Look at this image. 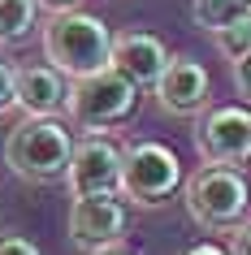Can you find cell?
Wrapping results in <instances>:
<instances>
[{
    "mask_svg": "<svg viewBox=\"0 0 251 255\" xmlns=\"http://www.w3.org/2000/svg\"><path fill=\"white\" fill-rule=\"evenodd\" d=\"M134 100H139V87H134L126 74H117V69L108 65V69L91 74V78H78L69 87L65 113H69V121H74L78 130L100 134V130H113V126H121V121L130 117Z\"/></svg>",
    "mask_w": 251,
    "mask_h": 255,
    "instance_id": "4",
    "label": "cell"
},
{
    "mask_svg": "<svg viewBox=\"0 0 251 255\" xmlns=\"http://www.w3.org/2000/svg\"><path fill=\"white\" fill-rule=\"evenodd\" d=\"M121 164H126V147H117L113 138L87 134L74 143V160H69L65 186L74 199H91V195H121Z\"/></svg>",
    "mask_w": 251,
    "mask_h": 255,
    "instance_id": "7",
    "label": "cell"
},
{
    "mask_svg": "<svg viewBox=\"0 0 251 255\" xmlns=\"http://www.w3.org/2000/svg\"><path fill=\"white\" fill-rule=\"evenodd\" d=\"M195 147L208 164H225V169L251 164V113L243 104L204 108L195 121Z\"/></svg>",
    "mask_w": 251,
    "mask_h": 255,
    "instance_id": "6",
    "label": "cell"
},
{
    "mask_svg": "<svg viewBox=\"0 0 251 255\" xmlns=\"http://www.w3.org/2000/svg\"><path fill=\"white\" fill-rule=\"evenodd\" d=\"M182 182V164L165 143L139 138L126 147V164H121V195L134 199L139 208H156L178 190Z\"/></svg>",
    "mask_w": 251,
    "mask_h": 255,
    "instance_id": "5",
    "label": "cell"
},
{
    "mask_svg": "<svg viewBox=\"0 0 251 255\" xmlns=\"http://www.w3.org/2000/svg\"><path fill=\"white\" fill-rule=\"evenodd\" d=\"M243 4H247V9H251V0H243Z\"/></svg>",
    "mask_w": 251,
    "mask_h": 255,
    "instance_id": "22",
    "label": "cell"
},
{
    "mask_svg": "<svg viewBox=\"0 0 251 255\" xmlns=\"http://www.w3.org/2000/svg\"><path fill=\"white\" fill-rule=\"evenodd\" d=\"M186 212L199 229H212V234H225V229H238L243 216H247V177L238 169H225V164H204L199 173L186 177L182 186Z\"/></svg>",
    "mask_w": 251,
    "mask_h": 255,
    "instance_id": "3",
    "label": "cell"
},
{
    "mask_svg": "<svg viewBox=\"0 0 251 255\" xmlns=\"http://www.w3.org/2000/svg\"><path fill=\"white\" fill-rule=\"evenodd\" d=\"M212 43H217V52H221L225 61H243V56L251 52V9L243 17H234L230 26H221L212 35Z\"/></svg>",
    "mask_w": 251,
    "mask_h": 255,
    "instance_id": "14",
    "label": "cell"
},
{
    "mask_svg": "<svg viewBox=\"0 0 251 255\" xmlns=\"http://www.w3.org/2000/svg\"><path fill=\"white\" fill-rule=\"evenodd\" d=\"M247 13V4L243 0H191V17H195V26H204L208 35H217L221 26H230L234 17Z\"/></svg>",
    "mask_w": 251,
    "mask_h": 255,
    "instance_id": "13",
    "label": "cell"
},
{
    "mask_svg": "<svg viewBox=\"0 0 251 255\" xmlns=\"http://www.w3.org/2000/svg\"><path fill=\"white\" fill-rule=\"evenodd\" d=\"M95 255H126V251H95Z\"/></svg>",
    "mask_w": 251,
    "mask_h": 255,
    "instance_id": "21",
    "label": "cell"
},
{
    "mask_svg": "<svg viewBox=\"0 0 251 255\" xmlns=\"http://www.w3.org/2000/svg\"><path fill=\"white\" fill-rule=\"evenodd\" d=\"M0 255H39V247L30 238H22V234H4L0 238Z\"/></svg>",
    "mask_w": 251,
    "mask_h": 255,
    "instance_id": "16",
    "label": "cell"
},
{
    "mask_svg": "<svg viewBox=\"0 0 251 255\" xmlns=\"http://www.w3.org/2000/svg\"><path fill=\"white\" fill-rule=\"evenodd\" d=\"M69 104V82L52 65H26L17 69V108L26 117H56Z\"/></svg>",
    "mask_w": 251,
    "mask_h": 255,
    "instance_id": "11",
    "label": "cell"
},
{
    "mask_svg": "<svg viewBox=\"0 0 251 255\" xmlns=\"http://www.w3.org/2000/svg\"><path fill=\"white\" fill-rule=\"evenodd\" d=\"M165 65H169V52H165V43L156 35H147V30L113 35V69L126 74L134 87H156Z\"/></svg>",
    "mask_w": 251,
    "mask_h": 255,
    "instance_id": "10",
    "label": "cell"
},
{
    "mask_svg": "<svg viewBox=\"0 0 251 255\" xmlns=\"http://www.w3.org/2000/svg\"><path fill=\"white\" fill-rule=\"evenodd\" d=\"M39 0H0V48H17L35 35Z\"/></svg>",
    "mask_w": 251,
    "mask_h": 255,
    "instance_id": "12",
    "label": "cell"
},
{
    "mask_svg": "<svg viewBox=\"0 0 251 255\" xmlns=\"http://www.w3.org/2000/svg\"><path fill=\"white\" fill-rule=\"evenodd\" d=\"M126 234V208L117 195H91V199H74L69 208V238L82 251H108L113 242Z\"/></svg>",
    "mask_w": 251,
    "mask_h": 255,
    "instance_id": "8",
    "label": "cell"
},
{
    "mask_svg": "<svg viewBox=\"0 0 251 255\" xmlns=\"http://www.w3.org/2000/svg\"><path fill=\"white\" fill-rule=\"evenodd\" d=\"M69 160H74V138L56 117H26L4 138V164L22 182H39V186L65 182Z\"/></svg>",
    "mask_w": 251,
    "mask_h": 255,
    "instance_id": "2",
    "label": "cell"
},
{
    "mask_svg": "<svg viewBox=\"0 0 251 255\" xmlns=\"http://www.w3.org/2000/svg\"><path fill=\"white\" fill-rule=\"evenodd\" d=\"M234 87L243 100H251V52L243 56V61H234Z\"/></svg>",
    "mask_w": 251,
    "mask_h": 255,
    "instance_id": "17",
    "label": "cell"
},
{
    "mask_svg": "<svg viewBox=\"0 0 251 255\" xmlns=\"http://www.w3.org/2000/svg\"><path fill=\"white\" fill-rule=\"evenodd\" d=\"M43 56L48 65L61 69L65 78H91L113 65V30L95 13L82 9H61L43 26Z\"/></svg>",
    "mask_w": 251,
    "mask_h": 255,
    "instance_id": "1",
    "label": "cell"
},
{
    "mask_svg": "<svg viewBox=\"0 0 251 255\" xmlns=\"http://www.w3.org/2000/svg\"><path fill=\"white\" fill-rule=\"evenodd\" d=\"M43 9H52V13H61V9H74V4H78V0H39Z\"/></svg>",
    "mask_w": 251,
    "mask_h": 255,
    "instance_id": "20",
    "label": "cell"
},
{
    "mask_svg": "<svg viewBox=\"0 0 251 255\" xmlns=\"http://www.w3.org/2000/svg\"><path fill=\"white\" fill-rule=\"evenodd\" d=\"M208 69L199 65L195 56H169V65L156 82V100L169 117H199L208 108Z\"/></svg>",
    "mask_w": 251,
    "mask_h": 255,
    "instance_id": "9",
    "label": "cell"
},
{
    "mask_svg": "<svg viewBox=\"0 0 251 255\" xmlns=\"http://www.w3.org/2000/svg\"><path fill=\"white\" fill-rule=\"evenodd\" d=\"M182 255H230L225 247H217V242H195V247H186Z\"/></svg>",
    "mask_w": 251,
    "mask_h": 255,
    "instance_id": "19",
    "label": "cell"
},
{
    "mask_svg": "<svg viewBox=\"0 0 251 255\" xmlns=\"http://www.w3.org/2000/svg\"><path fill=\"white\" fill-rule=\"evenodd\" d=\"M230 255H251V225H238L230 238Z\"/></svg>",
    "mask_w": 251,
    "mask_h": 255,
    "instance_id": "18",
    "label": "cell"
},
{
    "mask_svg": "<svg viewBox=\"0 0 251 255\" xmlns=\"http://www.w3.org/2000/svg\"><path fill=\"white\" fill-rule=\"evenodd\" d=\"M9 108H17V69L9 61H0V117Z\"/></svg>",
    "mask_w": 251,
    "mask_h": 255,
    "instance_id": "15",
    "label": "cell"
}]
</instances>
